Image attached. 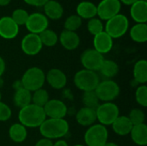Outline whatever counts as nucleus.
<instances>
[{"label": "nucleus", "instance_id": "24", "mask_svg": "<svg viewBox=\"0 0 147 146\" xmlns=\"http://www.w3.org/2000/svg\"><path fill=\"white\" fill-rule=\"evenodd\" d=\"M134 80L139 85L146 84L147 82V61L142 59L138 60L133 69Z\"/></svg>", "mask_w": 147, "mask_h": 146}, {"label": "nucleus", "instance_id": "23", "mask_svg": "<svg viewBox=\"0 0 147 146\" xmlns=\"http://www.w3.org/2000/svg\"><path fill=\"white\" fill-rule=\"evenodd\" d=\"M132 141L139 146H146L147 145V126L146 123L134 126L130 134Z\"/></svg>", "mask_w": 147, "mask_h": 146}, {"label": "nucleus", "instance_id": "44", "mask_svg": "<svg viewBox=\"0 0 147 146\" xmlns=\"http://www.w3.org/2000/svg\"><path fill=\"white\" fill-rule=\"evenodd\" d=\"M11 2V0H0V6H7L9 4V3Z\"/></svg>", "mask_w": 147, "mask_h": 146}, {"label": "nucleus", "instance_id": "20", "mask_svg": "<svg viewBox=\"0 0 147 146\" xmlns=\"http://www.w3.org/2000/svg\"><path fill=\"white\" fill-rule=\"evenodd\" d=\"M111 126L114 133L119 136L129 135L134 126L128 117L125 115H120Z\"/></svg>", "mask_w": 147, "mask_h": 146}, {"label": "nucleus", "instance_id": "16", "mask_svg": "<svg viewBox=\"0 0 147 146\" xmlns=\"http://www.w3.org/2000/svg\"><path fill=\"white\" fill-rule=\"evenodd\" d=\"M93 45L94 49L96 52L104 55L112 50L114 46V40L105 31H102V33L94 36Z\"/></svg>", "mask_w": 147, "mask_h": 146}, {"label": "nucleus", "instance_id": "40", "mask_svg": "<svg viewBox=\"0 0 147 146\" xmlns=\"http://www.w3.org/2000/svg\"><path fill=\"white\" fill-rule=\"evenodd\" d=\"M6 70V64L4 59L0 56V77H2V76L3 75L4 71Z\"/></svg>", "mask_w": 147, "mask_h": 146}, {"label": "nucleus", "instance_id": "21", "mask_svg": "<svg viewBox=\"0 0 147 146\" xmlns=\"http://www.w3.org/2000/svg\"><path fill=\"white\" fill-rule=\"evenodd\" d=\"M44 15L47 19L59 20L63 16L64 9L60 3L56 0H48L43 6Z\"/></svg>", "mask_w": 147, "mask_h": 146}, {"label": "nucleus", "instance_id": "11", "mask_svg": "<svg viewBox=\"0 0 147 146\" xmlns=\"http://www.w3.org/2000/svg\"><path fill=\"white\" fill-rule=\"evenodd\" d=\"M47 118L65 119L68 113L66 104L59 99H50L43 107Z\"/></svg>", "mask_w": 147, "mask_h": 146}, {"label": "nucleus", "instance_id": "14", "mask_svg": "<svg viewBox=\"0 0 147 146\" xmlns=\"http://www.w3.org/2000/svg\"><path fill=\"white\" fill-rule=\"evenodd\" d=\"M46 82L53 89H62L67 84L66 74L60 69L52 68L46 73Z\"/></svg>", "mask_w": 147, "mask_h": 146}, {"label": "nucleus", "instance_id": "18", "mask_svg": "<svg viewBox=\"0 0 147 146\" xmlns=\"http://www.w3.org/2000/svg\"><path fill=\"white\" fill-rule=\"evenodd\" d=\"M59 41L65 50L73 51L78 47L80 38L76 32L63 30L59 36Z\"/></svg>", "mask_w": 147, "mask_h": 146}, {"label": "nucleus", "instance_id": "1", "mask_svg": "<svg viewBox=\"0 0 147 146\" xmlns=\"http://www.w3.org/2000/svg\"><path fill=\"white\" fill-rule=\"evenodd\" d=\"M42 138L48 139H61L70 131V125L65 119L47 118L39 127Z\"/></svg>", "mask_w": 147, "mask_h": 146}, {"label": "nucleus", "instance_id": "5", "mask_svg": "<svg viewBox=\"0 0 147 146\" xmlns=\"http://www.w3.org/2000/svg\"><path fill=\"white\" fill-rule=\"evenodd\" d=\"M109 131L101 124H94L88 127L84 135L86 146H104L108 142Z\"/></svg>", "mask_w": 147, "mask_h": 146}, {"label": "nucleus", "instance_id": "7", "mask_svg": "<svg viewBox=\"0 0 147 146\" xmlns=\"http://www.w3.org/2000/svg\"><path fill=\"white\" fill-rule=\"evenodd\" d=\"M128 28L129 21L127 17L122 14H118L107 21L104 31L114 40L125 35Z\"/></svg>", "mask_w": 147, "mask_h": 146}, {"label": "nucleus", "instance_id": "29", "mask_svg": "<svg viewBox=\"0 0 147 146\" xmlns=\"http://www.w3.org/2000/svg\"><path fill=\"white\" fill-rule=\"evenodd\" d=\"M39 36H40L42 45L45 46H47V47L54 46L59 41L58 34H56V32H54L52 29L47 28L42 33H40L39 34Z\"/></svg>", "mask_w": 147, "mask_h": 146}, {"label": "nucleus", "instance_id": "38", "mask_svg": "<svg viewBox=\"0 0 147 146\" xmlns=\"http://www.w3.org/2000/svg\"><path fill=\"white\" fill-rule=\"evenodd\" d=\"M27 4L34 7H43L48 0H23Z\"/></svg>", "mask_w": 147, "mask_h": 146}, {"label": "nucleus", "instance_id": "4", "mask_svg": "<svg viewBox=\"0 0 147 146\" xmlns=\"http://www.w3.org/2000/svg\"><path fill=\"white\" fill-rule=\"evenodd\" d=\"M73 83L76 88L83 92L94 91L100 83V77L97 72L83 69L75 73Z\"/></svg>", "mask_w": 147, "mask_h": 146}, {"label": "nucleus", "instance_id": "27", "mask_svg": "<svg viewBox=\"0 0 147 146\" xmlns=\"http://www.w3.org/2000/svg\"><path fill=\"white\" fill-rule=\"evenodd\" d=\"M119 65L115 61L112 59H104L98 71L106 79H112L119 73Z\"/></svg>", "mask_w": 147, "mask_h": 146}, {"label": "nucleus", "instance_id": "36", "mask_svg": "<svg viewBox=\"0 0 147 146\" xmlns=\"http://www.w3.org/2000/svg\"><path fill=\"white\" fill-rule=\"evenodd\" d=\"M28 15L29 14L25 9H16L12 12V15L10 17L18 26H22V25H25Z\"/></svg>", "mask_w": 147, "mask_h": 146}, {"label": "nucleus", "instance_id": "48", "mask_svg": "<svg viewBox=\"0 0 147 146\" xmlns=\"http://www.w3.org/2000/svg\"><path fill=\"white\" fill-rule=\"evenodd\" d=\"M73 146H85V145H75Z\"/></svg>", "mask_w": 147, "mask_h": 146}, {"label": "nucleus", "instance_id": "39", "mask_svg": "<svg viewBox=\"0 0 147 146\" xmlns=\"http://www.w3.org/2000/svg\"><path fill=\"white\" fill-rule=\"evenodd\" d=\"M53 140L51 139H45V138H42L40 139H39L36 143L34 146H53Z\"/></svg>", "mask_w": 147, "mask_h": 146}, {"label": "nucleus", "instance_id": "12", "mask_svg": "<svg viewBox=\"0 0 147 146\" xmlns=\"http://www.w3.org/2000/svg\"><path fill=\"white\" fill-rule=\"evenodd\" d=\"M43 45L40 41L39 34L28 33L21 41V49L24 54L28 56H35L42 49Z\"/></svg>", "mask_w": 147, "mask_h": 146}, {"label": "nucleus", "instance_id": "6", "mask_svg": "<svg viewBox=\"0 0 147 146\" xmlns=\"http://www.w3.org/2000/svg\"><path fill=\"white\" fill-rule=\"evenodd\" d=\"M99 101L102 102H113L120 96L121 89L119 84L112 79L100 81L94 90Z\"/></svg>", "mask_w": 147, "mask_h": 146}, {"label": "nucleus", "instance_id": "13", "mask_svg": "<svg viewBox=\"0 0 147 146\" xmlns=\"http://www.w3.org/2000/svg\"><path fill=\"white\" fill-rule=\"evenodd\" d=\"M28 31L31 34H40L48 27V19L44 14L36 12L30 14L25 23Z\"/></svg>", "mask_w": 147, "mask_h": 146}, {"label": "nucleus", "instance_id": "37", "mask_svg": "<svg viewBox=\"0 0 147 146\" xmlns=\"http://www.w3.org/2000/svg\"><path fill=\"white\" fill-rule=\"evenodd\" d=\"M12 116V110L9 106L3 102H0V122L8 121Z\"/></svg>", "mask_w": 147, "mask_h": 146}, {"label": "nucleus", "instance_id": "25", "mask_svg": "<svg viewBox=\"0 0 147 146\" xmlns=\"http://www.w3.org/2000/svg\"><path fill=\"white\" fill-rule=\"evenodd\" d=\"M9 137L14 143L21 144L26 140L28 137V130L19 122L14 123L9 128Z\"/></svg>", "mask_w": 147, "mask_h": 146}, {"label": "nucleus", "instance_id": "10", "mask_svg": "<svg viewBox=\"0 0 147 146\" xmlns=\"http://www.w3.org/2000/svg\"><path fill=\"white\" fill-rule=\"evenodd\" d=\"M97 14L100 20L108 21L115 15L120 14L121 3L120 0H102L96 6Z\"/></svg>", "mask_w": 147, "mask_h": 146}, {"label": "nucleus", "instance_id": "35", "mask_svg": "<svg viewBox=\"0 0 147 146\" xmlns=\"http://www.w3.org/2000/svg\"><path fill=\"white\" fill-rule=\"evenodd\" d=\"M135 100L137 103L142 107H147V87L146 84L139 85L135 90Z\"/></svg>", "mask_w": 147, "mask_h": 146}, {"label": "nucleus", "instance_id": "9", "mask_svg": "<svg viewBox=\"0 0 147 146\" xmlns=\"http://www.w3.org/2000/svg\"><path fill=\"white\" fill-rule=\"evenodd\" d=\"M104 59V56L94 48H89L84 51L80 56V62L84 69L96 72L99 71Z\"/></svg>", "mask_w": 147, "mask_h": 146}, {"label": "nucleus", "instance_id": "19", "mask_svg": "<svg viewBox=\"0 0 147 146\" xmlns=\"http://www.w3.org/2000/svg\"><path fill=\"white\" fill-rule=\"evenodd\" d=\"M131 17L136 23H146L147 22V1L138 0L130 9Z\"/></svg>", "mask_w": 147, "mask_h": 146}, {"label": "nucleus", "instance_id": "41", "mask_svg": "<svg viewBox=\"0 0 147 146\" xmlns=\"http://www.w3.org/2000/svg\"><path fill=\"white\" fill-rule=\"evenodd\" d=\"M53 146H69V145L65 139H58L55 143H53Z\"/></svg>", "mask_w": 147, "mask_h": 146}, {"label": "nucleus", "instance_id": "45", "mask_svg": "<svg viewBox=\"0 0 147 146\" xmlns=\"http://www.w3.org/2000/svg\"><path fill=\"white\" fill-rule=\"evenodd\" d=\"M104 146H119L116 143H114V142H107L106 145Z\"/></svg>", "mask_w": 147, "mask_h": 146}, {"label": "nucleus", "instance_id": "32", "mask_svg": "<svg viewBox=\"0 0 147 146\" xmlns=\"http://www.w3.org/2000/svg\"><path fill=\"white\" fill-rule=\"evenodd\" d=\"M82 25V19L77 15H71L68 16L64 23L65 30L76 32Z\"/></svg>", "mask_w": 147, "mask_h": 146}, {"label": "nucleus", "instance_id": "31", "mask_svg": "<svg viewBox=\"0 0 147 146\" xmlns=\"http://www.w3.org/2000/svg\"><path fill=\"white\" fill-rule=\"evenodd\" d=\"M99 102L100 101L98 100L95 91L84 92L82 96V102L84 104V107L96 109L99 105Z\"/></svg>", "mask_w": 147, "mask_h": 146}, {"label": "nucleus", "instance_id": "22", "mask_svg": "<svg viewBox=\"0 0 147 146\" xmlns=\"http://www.w3.org/2000/svg\"><path fill=\"white\" fill-rule=\"evenodd\" d=\"M76 12L77 15H78L81 19L90 20L96 17L97 14V9L94 3L90 1H83L78 4Z\"/></svg>", "mask_w": 147, "mask_h": 146}, {"label": "nucleus", "instance_id": "34", "mask_svg": "<svg viewBox=\"0 0 147 146\" xmlns=\"http://www.w3.org/2000/svg\"><path fill=\"white\" fill-rule=\"evenodd\" d=\"M127 117L130 120L133 126L143 124V123H145V120H146L145 112L140 108H133L130 111Z\"/></svg>", "mask_w": 147, "mask_h": 146}, {"label": "nucleus", "instance_id": "28", "mask_svg": "<svg viewBox=\"0 0 147 146\" xmlns=\"http://www.w3.org/2000/svg\"><path fill=\"white\" fill-rule=\"evenodd\" d=\"M131 39L136 43H145L147 41L146 23H136L129 32Z\"/></svg>", "mask_w": 147, "mask_h": 146}, {"label": "nucleus", "instance_id": "3", "mask_svg": "<svg viewBox=\"0 0 147 146\" xmlns=\"http://www.w3.org/2000/svg\"><path fill=\"white\" fill-rule=\"evenodd\" d=\"M20 80L24 89L34 92L43 87L46 83V73L41 68L33 66L26 70Z\"/></svg>", "mask_w": 147, "mask_h": 146}, {"label": "nucleus", "instance_id": "33", "mask_svg": "<svg viewBox=\"0 0 147 146\" xmlns=\"http://www.w3.org/2000/svg\"><path fill=\"white\" fill-rule=\"evenodd\" d=\"M87 29L90 34L95 36L102 33V31H104V26H103L102 20H100L99 18L94 17L89 20L87 23Z\"/></svg>", "mask_w": 147, "mask_h": 146}, {"label": "nucleus", "instance_id": "46", "mask_svg": "<svg viewBox=\"0 0 147 146\" xmlns=\"http://www.w3.org/2000/svg\"><path fill=\"white\" fill-rule=\"evenodd\" d=\"M3 83H4V81H3V79L2 77H0V89L3 88Z\"/></svg>", "mask_w": 147, "mask_h": 146}, {"label": "nucleus", "instance_id": "43", "mask_svg": "<svg viewBox=\"0 0 147 146\" xmlns=\"http://www.w3.org/2000/svg\"><path fill=\"white\" fill-rule=\"evenodd\" d=\"M138 0H120V2H121V3H123V4H125V5H129V6H131V5H133L134 3H136Z\"/></svg>", "mask_w": 147, "mask_h": 146}, {"label": "nucleus", "instance_id": "15", "mask_svg": "<svg viewBox=\"0 0 147 146\" xmlns=\"http://www.w3.org/2000/svg\"><path fill=\"white\" fill-rule=\"evenodd\" d=\"M19 33V26L10 16L0 18V37L5 40L15 39Z\"/></svg>", "mask_w": 147, "mask_h": 146}, {"label": "nucleus", "instance_id": "30", "mask_svg": "<svg viewBox=\"0 0 147 146\" xmlns=\"http://www.w3.org/2000/svg\"><path fill=\"white\" fill-rule=\"evenodd\" d=\"M49 100V94L47 90L43 88L32 92V103L36 106L43 108Z\"/></svg>", "mask_w": 147, "mask_h": 146}, {"label": "nucleus", "instance_id": "8", "mask_svg": "<svg viewBox=\"0 0 147 146\" xmlns=\"http://www.w3.org/2000/svg\"><path fill=\"white\" fill-rule=\"evenodd\" d=\"M96 114L99 124L107 127L120 116V108L114 102H102L96 108Z\"/></svg>", "mask_w": 147, "mask_h": 146}, {"label": "nucleus", "instance_id": "26", "mask_svg": "<svg viewBox=\"0 0 147 146\" xmlns=\"http://www.w3.org/2000/svg\"><path fill=\"white\" fill-rule=\"evenodd\" d=\"M13 103L18 108H22L32 103V92L23 87L15 90L13 96Z\"/></svg>", "mask_w": 147, "mask_h": 146}, {"label": "nucleus", "instance_id": "47", "mask_svg": "<svg viewBox=\"0 0 147 146\" xmlns=\"http://www.w3.org/2000/svg\"><path fill=\"white\" fill-rule=\"evenodd\" d=\"M1 100H2V93H1V91H0V102H2Z\"/></svg>", "mask_w": 147, "mask_h": 146}, {"label": "nucleus", "instance_id": "17", "mask_svg": "<svg viewBox=\"0 0 147 146\" xmlns=\"http://www.w3.org/2000/svg\"><path fill=\"white\" fill-rule=\"evenodd\" d=\"M76 121L78 125L84 127H90L96 121V109L83 107L76 114Z\"/></svg>", "mask_w": 147, "mask_h": 146}, {"label": "nucleus", "instance_id": "2", "mask_svg": "<svg viewBox=\"0 0 147 146\" xmlns=\"http://www.w3.org/2000/svg\"><path fill=\"white\" fill-rule=\"evenodd\" d=\"M46 119L43 108L33 103L21 108L18 113L19 123L26 128H39Z\"/></svg>", "mask_w": 147, "mask_h": 146}, {"label": "nucleus", "instance_id": "42", "mask_svg": "<svg viewBox=\"0 0 147 146\" xmlns=\"http://www.w3.org/2000/svg\"><path fill=\"white\" fill-rule=\"evenodd\" d=\"M12 87L14 89V90H17L21 88H22V82L21 80H17V81H15L12 84Z\"/></svg>", "mask_w": 147, "mask_h": 146}]
</instances>
